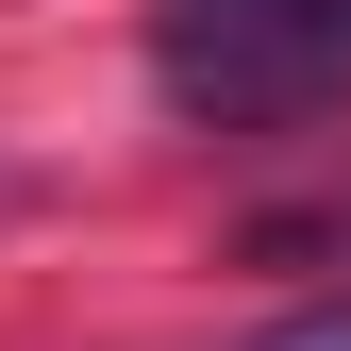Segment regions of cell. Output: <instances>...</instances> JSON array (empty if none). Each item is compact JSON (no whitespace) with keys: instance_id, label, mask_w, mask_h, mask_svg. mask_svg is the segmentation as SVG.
<instances>
[{"instance_id":"cell-2","label":"cell","mask_w":351,"mask_h":351,"mask_svg":"<svg viewBox=\"0 0 351 351\" xmlns=\"http://www.w3.org/2000/svg\"><path fill=\"white\" fill-rule=\"evenodd\" d=\"M234 251H251V268H351V167H335L318 201H268Z\"/></svg>"},{"instance_id":"cell-3","label":"cell","mask_w":351,"mask_h":351,"mask_svg":"<svg viewBox=\"0 0 351 351\" xmlns=\"http://www.w3.org/2000/svg\"><path fill=\"white\" fill-rule=\"evenodd\" d=\"M251 351H351V301H318V318H285V335H251Z\"/></svg>"},{"instance_id":"cell-1","label":"cell","mask_w":351,"mask_h":351,"mask_svg":"<svg viewBox=\"0 0 351 351\" xmlns=\"http://www.w3.org/2000/svg\"><path fill=\"white\" fill-rule=\"evenodd\" d=\"M151 84L167 117L285 134V117L351 101V0H151Z\"/></svg>"},{"instance_id":"cell-4","label":"cell","mask_w":351,"mask_h":351,"mask_svg":"<svg viewBox=\"0 0 351 351\" xmlns=\"http://www.w3.org/2000/svg\"><path fill=\"white\" fill-rule=\"evenodd\" d=\"M17 201H34V167H17V151H0V217H17Z\"/></svg>"}]
</instances>
